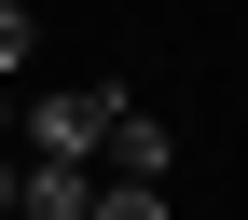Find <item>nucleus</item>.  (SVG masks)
I'll list each match as a JSON object with an SVG mask.
<instances>
[{"label": "nucleus", "mask_w": 248, "mask_h": 220, "mask_svg": "<svg viewBox=\"0 0 248 220\" xmlns=\"http://www.w3.org/2000/svg\"><path fill=\"white\" fill-rule=\"evenodd\" d=\"M0 138H14V97H0Z\"/></svg>", "instance_id": "0eeeda50"}, {"label": "nucleus", "mask_w": 248, "mask_h": 220, "mask_svg": "<svg viewBox=\"0 0 248 220\" xmlns=\"http://www.w3.org/2000/svg\"><path fill=\"white\" fill-rule=\"evenodd\" d=\"M97 220H166V179H97Z\"/></svg>", "instance_id": "20e7f679"}, {"label": "nucleus", "mask_w": 248, "mask_h": 220, "mask_svg": "<svg viewBox=\"0 0 248 220\" xmlns=\"http://www.w3.org/2000/svg\"><path fill=\"white\" fill-rule=\"evenodd\" d=\"M28 55H42V14H28V0H0V83H14Z\"/></svg>", "instance_id": "39448f33"}, {"label": "nucleus", "mask_w": 248, "mask_h": 220, "mask_svg": "<svg viewBox=\"0 0 248 220\" xmlns=\"http://www.w3.org/2000/svg\"><path fill=\"white\" fill-rule=\"evenodd\" d=\"M110 179H166V124H152V110L110 124Z\"/></svg>", "instance_id": "7ed1b4c3"}, {"label": "nucleus", "mask_w": 248, "mask_h": 220, "mask_svg": "<svg viewBox=\"0 0 248 220\" xmlns=\"http://www.w3.org/2000/svg\"><path fill=\"white\" fill-rule=\"evenodd\" d=\"M110 124H124L110 83H55V97L14 110V138H28V165H83V179H97V165H110Z\"/></svg>", "instance_id": "f257e3e1"}, {"label": "nucleus", "mask_w": 248, "mask_h": 220, "mask_svg": "<svg viewBox=\"0 0 248 220\" xmlns=\"http://www.w3.org/2000/svg\"><path fill=\"white\" fill-rule=\"evenodd\" d=\"M0 220H14V151H0Z\"/></svg>", "instance_id": "423d86ee"}, {"label": "nucleus", "mask_w": 248, "mask_h": 220, "mask_svg": "<svg viewBox=\"0 0 248 220\" xmlns=\"http://www.w3.org/2000/svg\"><path fill=\"white\" fill-rule=\"evenodd\" d=\"M14 220H97V179H83V165H28V151H14Z\"/></svg>", "instance_id": "f03ea898"}]
</instances>
